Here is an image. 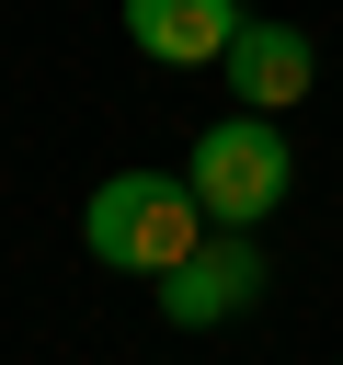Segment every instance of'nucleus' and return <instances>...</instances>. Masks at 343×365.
<instances>
[{"label":"nucleus","instance_id":"1","mask_svg":"<svg viewBox=\"0 0 343 365\" xmlns=\"http://www.w3.org/2000/svg\"><path fill=\"white\" fill-rule=\"evenodd\" d=\"M206 194L183 182V171H114V182H91V205H80V240H91V262H114V274H172L183 251H206Z\"/></svg>","mask_w":343,"mask_h":365},{"label":"nucleus","instance_id":"2","mask_svg":"<svg viewBox=\"0 0 343 365\" xmlns=\"http://www.w3.org/2000/svg\"><path fill=\"white\" fill-rule=\"evenodd\" d=\"M183 182L206 194L217 228H263V217L286 205V182H297V160H286V114H217V125L194 137Z\"/></svg>","mask_w":343,"mask_h":365},{"label":"nucleus","instance_id":"3","mask_svg":"<svg viewBox=\"0 0 343 365\" xmlns=\"http://www.w3.org/2000/svg\"><path fill=\"white\" fill-rule=\"evenodd\" d=\"M263 297V240L252 228H206V251H183L172 274H160V319L172 331H217V319H240Z\"/></svg>","mask_w":343,"mask_h":365},{"label":"nucleus","instance_id":"4","mask_svg":"<svg viewBox=\"0 0 343 365\" xmlns=\"http://www.w3.org/2000/svg\"><path fill=\"white\" fill-rule=\"evenodd\" d=\"M217 68H229V103H240V114H286V103H309L320 46H309L297 23H263V11H252V23L229 34V57H217Z\"/></svg>","mask_w":343,"mask_h":365},{"label":"nucleus","instance_id":"5","mask_svg":"<svg viewBox=\"0 0 343 365\" xmlns=\"http://www.w3.org/2000/svg\"><path fill=\"white\" fill-rule=\"evenodd\" d=\"M240 23H252L240 0H126V46L160 68H217Z\"/></svg>","mask_w":343,"mask_h":365}]
</instances>
